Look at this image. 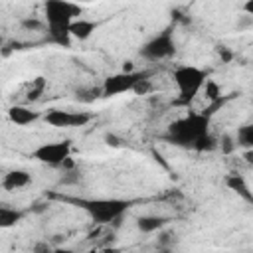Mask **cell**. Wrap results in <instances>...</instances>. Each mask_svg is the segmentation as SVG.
Returning a JSON list of instances; mask_svg holds the SVG:
<instances>
[{"mask_svg": "<svg viewBox=\"0 0 253 253\" xmlns=\"http://www.w3.org/2000/svg\"><path fill=\"white\" fill-rule=\"evenodd\" d=\"M219 105V101L211 107H208L206 111H188L184 117L172 121L166 128V134L164 138L174 144V146H180V148H192L196 146V142L210 132V126H211V115H213V109Z\"/></svg>", "mask_w": 253, "mask_h": 253, "instance_id": "obj_1", "label": "cell"}, {"mask_svg": "<svg viewBox=\"0 0 253 253\" xmlns=\"http://www.w3.org/2000/svg\"><path fill=\"white\" fill-rule=\"evenodd\" d=\"M83 8L71 0H45L43 4V18H45V34L51 43L61 47H69L71 34L69 24L79 18Z\"/></svg>", "mask_w": 253, "mask_h": 253, "instance_id": "obj_2", "label": "cell"}, {"mask_svg": "<svg viewBox=\"0 0 253 253\" xmlns=\"http://www.w3.org/2000/svg\"><path fill=\"white\" fill-rule=\"evenodd\" d=\"M71 202L81 208L95 225H107L121 219L130 206V202L123 198H79Z\"/></svg>", "mask_w": 253, "mask_h": 253, "instance_id": "obj_3", "label": "cell"}, {"mask_svg": "<svg viewBox=\"0 0 253 253\" xmlns=\"http://www.w3.org/2000/svg\"><path fill=\"white\" fill-rule=\"evenodd\" d=\"M172 81L178 89V99L174 105H190L208 83V73L196 65H178L172 73Z\"/></svg>", "mask_w": 253, "mask_h": 253, "instance_id": "obj_4", "label": "cell"}, {"mask_svg": "<svg viewBox=\"0 0 253 253\" xmlns=\"http://www.w3.org/2000/svg\"><path fill=\"white\" fill-rule=\"evenodd\" d=\"M174 53H176V40L172 28H164L140 47V55L146 61H164L174 57Z\"/></svg>", "mask_w": 253, "mask_h": 253, "instance_id": "obj_5", "label": "cell"}, {"mask_svg": "<svg viewBox=\"0 0 253 253\" xmlns=\"http://www.w3.org/2000/svg\"><path fill=\"white\" fill-rule=\"evenodd\" d=\"M146 77H150V71H126L125 69V71L113 73L105 77L101 85V97H117V95L134 91V87Z\"/></svg>", "mask_w": 253, "mask_h": 253, "instance_id": "obj_6", "label": "cell"}, {"mask_svg": "<svg viewBox=\"0 0 253 253\" xmlns=\"http://www.w3.org/2000/svg\"><path fill=\"white\" fill-rule=\"evenodd\" d=\"M71 156V142L57 140V142H43L32 150V158L47 166H61Z\"/></svg>", "mask_w": 253, "mask_h": 253, "instance_id": "obj_7", "label": "cell"}, {"mask_svg": "<svg viewBox=\"0 0 253 253\" xmlns=\"http://www.w3.org/2000/svg\"><path fill=\"white\" fill-rule=\"evenodd\" d=\"M93 119L91 113L85 111H65V109H49L43 115V121L49 126L55 128H75V126H85Z\"/></svg>", "mask_w": 253, "mask_h": 253, "instance_id": "obj_8", "label": "cell"}, {"mask_svg": "<svg viewBox=\"0 0 253 253\" xmlns=\"http://www.w3.org/2000/svg\"><path fill=\"white\" fill-rule=\"evenodd\" d=\"M42 115L40 111H34L30 109L28 105H12L8 109V121L16 126H28V125H34L36 121H40Z\"/></svg>", "mask_w": 253, "mask_h": 253, "instance_id": "obj_9", "label": "cell"}, {"mask_svg": "<svg viewBox=\"0 0 253 253\" xmlns=\"http://www.w3.org/2000/svg\"><path fill=\"white\" fill-rule=\"evenodd\" d=\"M30 182H32V174L30 172H26V170H10L2 178V188L6 192H16V190L26 188Z\"/></svg>", "mask_w": 253, "mask_h": 253, "instance_id": "obj_10", "label": "cell"}, {"mask_svg": "<svg viewBox=\"0 0 253 253\" xmlns=\"http://www.w3.org/2000/svg\"><path fill=\"white\" fill-rule=\"evenodd\" d=\"M225 186H227L231 192H235L243 202L253 204V192H251L249 184L245 182V178H243L241 174H227V176H225Z\"/></svg>", "mask_w": 253, "mask_h": 253, "instance_id": "obj_11", "label": "cell"}, {"mask_svg": "<svg viewBox=\"0 0 253 253\" xmlns=\"http://www.w3.org/2000/svg\"><path fill=\"white\" fill-rule=\"evenodd\" d=\"M97 22H93V20H87V18H75L71 24H69V34H71V38H75V40H79V42H85V40H89L91 36H93V32L97 30Z\"/></svg>", "mask_w": 253, "mask_h": 253, "instance_id": "obj_12", "label": "cell"}, {"mask_svg": "<svg viewBox=\"0 0 253 253\" xmlns=\"http://www.w3.org/2000/svg\"><path fill=\"white\" fill-rule=\"evenodd\" d=\"M166 223H168V217H162V215H140L136 219V227L142 233H154L162 229Z\"/></svg>", "mask_w": 253, "mask_h": 253, "instance_id": "obj_13", "label": "cell"}, {"mask_svg": "<svg viewBox=\"0 0 253 253\" xmlns=\"http://www.w3.org/2000/svg\"><path fill=\"white\" fill-rule=\"evenodd\" d=\"M22 217H24L22 210H16L10 206H0V229L14 227L18 221H22Z\"/></svg>", "mask_w": 253, "mask_h": 253, "instance_id": "obj_14", "label": "cell"}, {"mask_svg": "<svg viewBox=\"0 0 253 253\" xmlns=\"http://www.w3.org/2000/svg\"><path fill=\"white\" fill-rule=\"evenodd\" d=\"M45 91V79L43 77H36L32 79L28 85H26V91H24V103H34L38 101Z\"/></svg>", "mask_w": 253, "mask_h": 253, "instance_id": "obj_15", "label": "cell"}, {"mask_svg": "<svg viewBox=\"0 0 253 253\" xmlns=\"http://www.w3.org/2000/svg\"><path fill=\"white\" fill-rule=\"evenodd\" d=\"M237 146L251 150L253 148V125H243L237 128Z\"/></svg>", "mask_w": 253, "mask_h": 253, "instance_id": "obj_16", "label": "cell"}, {"mask_svg": "<svg viewBox=\"0 0 253 253\" xmlns=\"http://www.w3.org/2000/svg\"><path fill=\"white\" fill-rule=\"evenodd\" d=\"M22 24L28 30H43L45 28V22H38V20H24Z\"/></svg>", "mask_w": 253, "mask_h": 253, "instance_id": "obj_17", "label": "cell"}, {"mask_svg": "<svg viewBox=\"0 0 253 253\" xmlns=\"http://www.w3.org/2000/svg\"><path fill=\"white\" fill-rule=\"evenodd\" d=\"M0 43H2V40H0ZM0 59H2V49H0Z\"/></svg>", "mask_w": 253, "mask_h": 253, "instance_id": "obj_18", "label": "cell"}]
</instances>
